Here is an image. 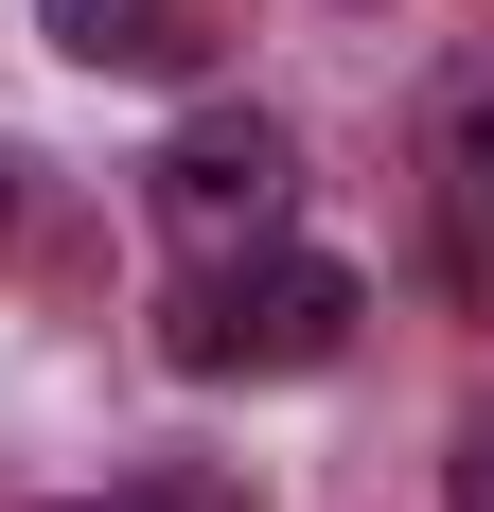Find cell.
<instances>
[{
	"label": "cell",
	"instance_id": "6da1fadb",
	"mask_svg": "<svg viewBox=\"0 0 494 512\" xmlns=\"http://www.w3.org/2000/svg\"><path fill=\"white\" fill-rule=\"evenodd\" d=\"M159 354L195 371V389H283V371H336V354H353V265H336V248H230V265H177Z\"/></svg>",
	"mask_w": 494,
	"mask_h": 512
},
{
	"label": "cell",
	"instance_id": "7a4b0ae2",
	"mask_svg": "<svg viewBox=\"0 0 494 512\" xmlns=\"http://www.w3.org/2000/svg\"><path fill=\"white\" fill-rule=\"evenodd\" d=\"M406 177H424V283L494 336V36H459L424 71V124H406Z\"/></svg>",
	"mask_w": 494,
	"mask_h": 512
},
{
	"label": "cell",
	"instance_id": "3957f363",
	"mask_svg": "<svg viewBox=\"0 0 494 512\" xmlns=\"http://www.w3.org/2000/svg\"><path fill=\"white\" fill-rule=\"evenodd\" d=\"M142 212L177 230V265L283 248V212H300V142L265 124V106H195V124H177V142L142 159Z\"/></svg>",
	"mask_w": 494,
	"mask_h": 512
},
{
	"label": "cell",
	"instance_id": "277c9868",
	"mask_svg": "<svg viewBox=\"0 0 494 512\" xmlns=\"http://www.w3.org/2000/svg\"><path fill=\"white\" fill-rule=\"evenodd\" d=\"M53 53L71 71H106V89H177V71H212V36H230V0H36Z\"/></svg>",
	"mask_w": 494,
	"mask_h": 512
},
{
	"label": "cell",
	"instance_id": "5b68a950",
	"mask_svg": "<svg viewBox=\"0 0 494 512\" xmlns=\"http://www.w3.org/2000/svg\"><path fill=\"white\" fill-rule=\"evenodd\" d=\"M89 512H247L230 477H124V495H89Z\"/></svg>",
	"mask_w": 494,
	"mask_h": 512
},
{
	"label": "cell",
	"instance_id": "8992f818",
	"mask_svg": "<svg viewBox=\"0 0 494 512\" xmlns=\"http://www.w3.org/2000/svg\"><path fill=\"white\" fill-rule=\"evenodd\" d=\"M442 495H459V512H494V407L459 424V460H442Z\"/></svg>",
	"mask_w": 494,
	"mask_h": 512
}]
</instances>
